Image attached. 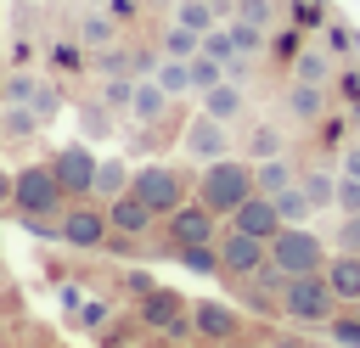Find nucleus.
<instances>
[{
    "instance_id": "3",
    "label": "nucleus",
    "mask_w": 360,
    "mask_h": 348,
    "mask_svg": "<svg viewBox=\"0 0 360 348\" xmlns=\"http://www.w3.org/2000/svg\"><path fill=\"white\" fill-rule=\"evenodd\" d=\"M270 264H276L281 275H315V269L326 264V247H321L315 230H304V225H281V230L270 236Z\"/></svg>"
},
{
    "instance_id": "10",
    "label": "nucleus",
    "mask_w": 360,
    "mask_h": 348,
    "mask_svg": "<svg viewBox=\"0 0 360 348\" xmlns=\"http://www.w3.org/2000/svg\"><path fill=\"white\" fill-rule=\"evenodd\" d=\"M135 129H158L163 118H169V90L152 79V73H141L135 79V95H129V112H124Z\"/></svg>"
},
{
    "instance_id": "7",
    "label": "nucleus",
    "mask_w": 360,
    "mask_h": 348,
    "mask_svg": "<svg viewBox=\"0 0 360 348\" xmlns=\"http://www.w3.org/2000/svg\"><path fill=\"white\" fill-rule=\"evenodd\" d=\"M45 163H51V174L62 180L68 202H79V196H90V185H96V163H101V157H96L84 140H68V146H56Z\"/></svg>"
},
{
    "instance_id": "20",
    "label": "nucleus",
    "mask_w": 360,
    "mask_h": 348,
    "mask_svg": "<svg viewBox=\"0 0 360 348\" xmlns=\"http://www.w3.org/2000/svg\"><path fill=\"white\" fill-rule=\"evenodd\" d=\"M79 45H84V51H107V45H118V17H112V11H90V17L79 22Z\"/></svg>"
},
{
    "instance_id": "14",
    "label": "nucleus",
    "mask_w": 360,
    "mask_h": 348,
    "mask_svg": "<svg viewBox=\"0 0 360 348\" xmlns=\"http://www.w3.org/2000/svg\"><path fill=\"white\" fill-rule=\"evenodd\" d=\"M231 225H236V230H248V236H259V241H270V236L281 230V213H276V202H270L264 191H253V196L231 213Z\"/></svg>"
},
{
    "instance_id": "27",
    "label": "nucleus",
    "mask_w": 360,
    "mask_h": 348,
    "mask_svg": "<svg viewBox=\"0 0 360 348\" xmlns=\"http://www.w3.org/2000/svg\"><path fill=\"white\" fill-rule=\"evenodd\" d=\"M214 17H219L214 0H174V22H186V28H197V34H208Z\"/></svg>"
},
{
    "instance_id": "42",
    "label": "nucleus",
    "mask_w": 360,
    "mask_h": 348,
    "mask_svg": "<svg viewBox=\"0 0 360 348\" xmlns=\"http://www.w3.org/2000/svg\"><path fill=\"white\" fill-rule=\"evenodd\" d=\"M0 208H11V174L0 168Z\"/></svg>"
},
{
    "instance_id": "39",
    "label": "nucleus",
    "mask_w": 360,
    "mask_h": 348,
    "mask_svg": "<svg viewBox=\"0 0 360 348\" xmlns=\"http://www.w3.org/2000/svg\"><path fill=\"white\" fill-rule=\"evenodd\" d=\"M326 51H332V56H343V51H354V34H349L343 22H332V28H326Z\"/></svg>"
},
{
    "instance_id": "31",
    "label": "nucleus",
    "mask_w": 360,
    "mask_h": 348,
    "mask_svg": "<svg viewBox=\"0 0 360 348\" xmlns=\"http://www.w3.org/2000/svg\"><path fill=\"white\" fill-rule=\"evenodd\" d=\"M225 28H231V45H236V56H259V51H264V28H253V22H242V17H231Z\"/></svg>"
},
{
    "instance_id": "37",
    "label": "nucleus",
    "mask_w": 360,
    "mask_h": 348,
    "mask_svg": "<svg viewBox=\"0 0 360 348\" xmlns=\"http://www.w3.org/2000/svg\"><path fill=\"white\" fill-rule=\"evenodd\" d=\"M332 202H338L343 213H360V180H349V174H343V180H338V196H332Z\"/></svg>"
},
{
    "instance_id": "30",
    "label": "nucleus",
    "mask_w": 360,
    "mask_h": 348,
    "mask_svg": "<svg viewBox=\"0 0 360 348\" xmlns=\"http://www.w3.org/2000/svg\"><path fill=\"white\" fill-rule=\"evenodd\" d=\"M174 258H180L186 269H197V275H219V247H214V241H202V247H174Z\"/></svg>"
},
{
    "instance_id": "13",
    "label": "nucleus",
    "mask_w": 360,
    "mask_h": 348,
    "mask_svg": "<svg viewBox=\"0 0 360 348\" xmlns=\"http://www.w3.org/2000/svg\"><path fill=\"white\" fill-rule=\"evenodd\" d=\"M141 320L169 331V337H186V309H180V292H163V286H146V303H141Z\"/></svg>"
},
{
    "instance_id": "6",
    "label": "nucleus",
    "mask_w": 360,
    "mask_h": 348,
    "mask_svg": "<svg viewBox=\"0 0 360 348\" xmlns=\"http://www.w3.org/2000/svg\"><path fill=\"white\" fill-rule=\"evenodd\" d=\"M107 236H112V225H107V202L96 208V202H68L62 208V219H56V241H68V247H79V253H96V247H107Z\"/></svg>"
},
{
    "instance_id": "45",
    "label": "nucleus",
    "mask_w": 360,
    "mask_h": 348,
    "mask_svg": "<svg viewBox=\"0 0 360 348\" xmlns=\"http://www.w3.org/2000/svg\"><path fill=\"white\" fill-rule=\"evenodd\" d=\"M28 6H39V0H28Z\"/></svg>"
},
{
    "instance_id": "18",
    "label": "nucleus",
    "mask_w": 360,
    "mask_h": 348,
    "mask_svg": "<svg viewBox=\"0 0 360 348\" xmlns=\"http://www.w3.org/2000/svg\"><path fill=\"white\" fill-rule=\"evenodd\" d=\"M326 281H332L338 303H360V253H338L326 264Z\"/></svg>"
},
{
    "instance_id": "24",
    "label": "nucleus",
    "mask_w": 360,
    "mask_h": 348,
    "mask_svg": "<svg viewBox=\"0 0 360 348\" xmlns=\"http://www.w3.org/2000/svg\"><path fill=\"white\" fill-rule=\"evenodd\" d=\"M152 79L169 90V101H174V95H191V62H180V56H158Z\"/></svg>"
},
{
    "instance_id": "35",
    "label": "nucleus",
    "mask_w": 360,
    "mask_h": 348,
    "mask_svg": "<svg viewBox=\"0 0 360 348\" xmlns=\"http://www.w3.org/2000/svg\"><path fill=\"white\" fill-rule=\"evenodd\" d=\"M202 51H208V56H219V62H231V56H236V45H231V28H219V22H214V28L202 34Z\"/></svg>"
},
{
    "instance_id": "23",
    "label": "nucleus",
    "mask_w": 360,
    "mask_h": 348,
    "mask_svg": "<svg viewBox=\"0 0 360 348\" xmlns=\"http://www.w3.org/2000/svg\"><path fill=\"white\" fill-rule=\"evenodd\" d=\"M124 191H129V168H124L118 157H101V163H96V185H90V196L112 202V196H124Z\"/></svg>"
},
{
    "instance_id": "15",
    "label": "nucleus",
    "mask_w": 360,
    "mask_h": 348,
    "mask_svg": "<svg viewBox=\"0 0 360 348\" xmlns=\"http://www.w3.org/2000/svg\"><path fill=\"white\" fill-rule=\"evenodd\" d=\"M202 112L219 118V123H236V118L248 112V90H242L236 79H219L214 90H202Z\"/></svg>"
},
{
    "instance_id": "9",
    "label": "nucleus",
    "mask_w": 360,
    "mask_h": 348,
    "mask_svg": "<svg viewBox=\"0 0 360 348\" xmlns=\"http://www.w3.org/2000/svg\"><path fill=\"white\" fill-rule=\"evenodd\" d=\"M180 146H186V157H197V163H214V157H231V123H219V118H191L186 123V135H180Z\"/></svg>"
},
{
    "instance_id": "40",
    "label": "nucleus",
    "mask_w": 360,
    "mask_h": 348,
    "mask_svg": "<svg viewBox=\"0 0 360 348\" xmlns=\"http://www.w3.org/2000/svg\"><path fill=\"white\" fill-rule=\"evenodd\" d=\"M332 342L338 348H360V320H338L332 326Z\"/></svg>"
},
{
    "instance_id": "16",
    "label": "nucleus",
    "mask_w": 360,
    "mask_h": 348,
    "mask_svg": "<svg viewBox=\"0 0 360 348\" xmlns=\"http://www.w3.org/2000/svg\"><path fill=\"white\" fill-rule=\"evenodd\" d=\"M191 326L202 331V342H231L236 331H242V320H236V309H225V303H197V314H191Z\"/></svg>"
},
{
    "instance_id": "25",
    "label": "nucleus",
    "mask_w": 360,
    "mask_h": 348,
    "mask_svg": "<svg viewBox=\"0 0 360 348\" xmlns=\"http://www.w3.org/2000/svg\"><path fill=\"white\" fill-rule=\"evenodd\" d=\"M197 51H202V34H197V28H186V22H169V28H163V51H158V56H180V62H191Z\"/></svg>"
},
{
    "instance_id": "1",
    "label": "nucleus",
    "mask_w": 360,
    "mask_h": 348,
    "mask_svg": "<svg viewBox=\"0 0 360 348\" xmlns=\"http://www.w3.org/2000/svg\"><path fill=\"white\" fill-rule=\"evenodd\" d=\"M253 196V163H236V157H214V163H202V180H197V202L219 219H231L242 202Z\"/></svg>"
},
{
    "instance_id": "28",
    "label": "nucleus",
    "mask_w": 360,
    "mask_h": 348,
    "mask_svg": "<svg viewBox=\"0 0 360 348\" xmlns=\"http://www.w3.org/2000/svg\"><path fill=\"white\" fill-rule=\"evenodd\" d=\"M219 79H225V62H219V56H208V51H197V56H191V90L202 95V90H214Z\"/></svg>"
},
{
    "instance_id": "2",
    "label": "nucleus",
    "mask_w": 360,
    "mask_h": 348,
    "mask_svg": "<svg viewBox=\"0 0 360 348\" xmlns=\"http://www.w3.org/2000/svg\"><path fill=\"white\" fill-rule=\"evenodd\" d=\"M62 208H68V191L51 174V163H22L11 174V213L17 219H62Z\"/></svg>"
},
{
    "instance_id": "5",
    "label": "nucleus",
    "mask_w": 360,
    "mask_h": 348,
    "mask_svg": "<svg viewBox=\"0 0 360 348\" xmlns=\"http://www.w3.org/2000/svg\"><path fill=\"white\" fill-rule=\"evenodd\" d=\"M129 191H135L158 219H169V213L186 202V174H180V168H169V163H146V168H135V174H129Z\"/></svg>"
},
{
    "instance_id": "36",
    "label": "nucleus",
    "mask_w": 360,
    "mask_h": 348,
    "mask_svg": "<svg viewBox=\"0 0 360 348\" xmlns=\"http://www.w3.org/2000/svg\"><path fill=\"white\" fill-rule=\"evenodd\" d=\"M236 17H242V22H253V28H270L276 6H270V0H236Z\"/></svg>"
},
{
    "instance_id": "26",
    "label": "nucleus",
    "mask_w": 360,
    "mask_h": 348,
    "mask_svg": "<svg viewBox=\"0 0 360 348\" xmlns=\"http://www.w3.org/2000/svg\"><path fill=\"white\" fill-rule=\"evenodd\" d=\"M270 202H276V213H281V225H304V219L315 213V202L304 196V185H298V180H292L287 191H276Z\"/></svg>"
},
{
    "instance_id": "11",
    "label": "nucleus",
    "mask_w": 360,
    "mask_h": 348,
    "mask_svg": "<svg viewBox=\"0 0 360 348\" xmlns=\"http://www.w3.org/2000/svg\"><path fill=\"white\" fill-rule=\"evenodd\" d=\"M202 241H214V213L202 202H180L169 213V247H202Z\"/></svg>"
},
{
    "instance_id": "8",
    "label": "nucleus",
    "mask_w": 360,
    "mask_h": 348,
    "mask_svg": "<svg viewBox=\"0 0 360 348\" xmlns=\"http://www.w3.org/2000/svg\"><path fill=\"white\" fill-rule=\"evenodd\" d=\"M270 258V241H259V236H248V230H225V241H219V275H259V264Z\"/></svg>"
},
{
    "instance_id": "22",
    "label": "nucleus",
    "mask_w": 360,
    "mask_h": 348,
    "mask_svg": "<svg viewBox=\"0 0 360 348\" xmlns=\"http://www.w3.org/2000/svg\"><path fill=\"white\" fill-rule=\"evenodd\" d=\"M298 174H292V163L287 157H259L253 163V191H264V196H276V191H287Z\"/></svg>"
},
{
    "instance_id": "12",
    "label": "nucleus",
    "mask_w": 360,
    "mask_h": 348,
    "mask_svg": "<svg viewBox=\"0 0 360 348\" xmlns=\"http://www.w3.org/2000/svg\"><path fill=\"white\" fill-rule=\"evenodd\" d=\"M107 225H112V236H146V230L158 225V213H152L135 191H124V196L107 202Z\"/></svg>"
},
{
    "instance_id": "44",
    "label": "nucleus",
    "mask_w": 360,
    "mask_h": 348,
    "mask_svg": "<svg viewBox=\"0 0 360 348\" xmlns=\"http://www.w3.org/2000/svg\"><path fill=\"white\" fill-rule=\"evenodd\" d=\"M90 6H107V0H90Z\"/></svg>"
},
{
    "instance_id": "34",
    "label": "nucleus",
    "mask_w": 360,
    "mask_h": 348,
    "mask_svg": "<svg viewBox=\"0 0 360 348\" xmlns=\"http://www.w3.org/2000/svg\"><path fill=\"white\" fill-rule=\"evenodd\" d=\"M28 107H34V112L51 123V118H56V107H62V90H56L51 79H39V90H34V101H28Z\"/></svg>"
},
{
    "instance_id": "29",
    "label": "nucleus",
    "mask_w": 360,
    "mask_h": 348,
    "mask_svg": "<svg viewBox=\"0 0 360 348\" xmlns=\"http://www.w3.org/2000/svg\"><path fill=\"white\" fill-rule=\"evenodd\" d=\"M259 157H281V129H270V123L248 129V163H259Z\"/></svg>"
},
{
    "instance_id": "21",
    "label": "nucleus",
    "mask_w": 360,
    "mask_h": 348,
    "mask_svg": "<svg viewBox=\"0 0 360 348\" xmlns=\"http://www.w3.org/2000/svg\"><path fill=\"white\" fill-rule=\"evenodd\" d=\"M292 79H304V84H326V79H332V51H326V45H304V51L292 56Z\"/></svg>"
},
{
    "instance_id": "41",
    "label": "nucleus",
    "mask_w": 360,
    "mask_h": 348,
    "mask_svg": "<svg viewBox=\"0 0 360 348\" xmlns=\"http://www.w3.org/2000/svg\"><path fill=\"white\" fill-rule=\"evenodd\" d=\"M343 174H349V180H360V140H349V146H343Z\"/></svg>"
},
{
    "instance_id": "17",
    "label": "nucleus",
    "mask_w": 360,
    "mask_h": 348,
    "mask_svg": "<svg viewBox=\"0 0 360 348\" xmlns=\"http://www.w3.org/2000/svg\"><path fill=\"white\" fill-rule=\"evenodd\" d=\"M321 112H326V84L292 79V90H287V118H292V123H321Z\"/></svg>"
},
{
    "instance_id": "33",
    "label": "nucleus",
    "mask_w": 360,
    "mask_h": 348,
    "mask_svg": "<svg viewBox=\"0 0 360 348\" xmlns=\"http://www.w3.org/2000/svg\"><path fill=\"white\" fill-rule=\"evenodd\" d=\"M34 90H39L34 73H6V79H0V95H6V101H34Z\"/></svg>"
},
{
    "instance_id": "32",
    "label": "nucleus",
    "mask_w": 360,
    "mask_h": 348,
    "mask_svg": "<svg viewBox=\"0 0 360 348\" xmlns=\"http://www.w3.org/2000/svg\"><path fill=\"white\" fill-rule=\"evenodd\" d=\"M298 185H304V196H309L315 208H326V202L338 196V180H332L326 168H309V174H298Z\"/></svg>"
},
{
    "instance_id": "38",
    "label": "nucleus",
    "mask_w": 360,
    "mask_h": 348,
    "mask_svg": "<svg viewBox=\"0 0 360 348\" xmlns=\"http://www.w3.org/2000/svg\"><path fill=\"white\" fill-rule=\"evenodd\" d=\"M338 247H343V253H360V213H343V230H338Z\"/></svg>"
},
{
    "instance_id": "43",
    "label": "nucleus",
    "mask_w": 360,
    "mask_h": 348,
    "mask_svg": "<svg viewBox=\"0 0 360 348\" xmlns=\"http://www.w3.org/2000/svg\"><path fill=\"white\" fill-rule=\"evenodd\" d=\"M349 112H354V123H360V95H354V101H349Z\"/></svg>"
},
{
    "instance_id": "19",
    "label": "nucleus",
    "mask_w": 360,
    "mask_h": 348,
    "mask_svg": "<svg viewBox=\"0 0 360 348\" xmlns=\"http://www.w3.org/2000/svg\"><path fill=\"white\" fill-rule=\"evenodd\" d=\"M39 112L28 107V101H6L0 107V140H28V135H39Z\"/></svg>"
},
{
    "instance_id": "4",
    "label": "nucleus",
    "mask_w": 360,
    "mask_h": 348,
    "mask_svg": "<svg viewBox=\"0 0 360 348\" xmlns=\"http://www.w3.org/2000/svg\"><path fill=\"white\" fill-rule=\"evenodd\" d=\"M281 309H287L292 320L315 326V320H332L338 292H332V281H326L321 269H315V275H287V286H281Z\"/></svg>"
}]
</instances>
